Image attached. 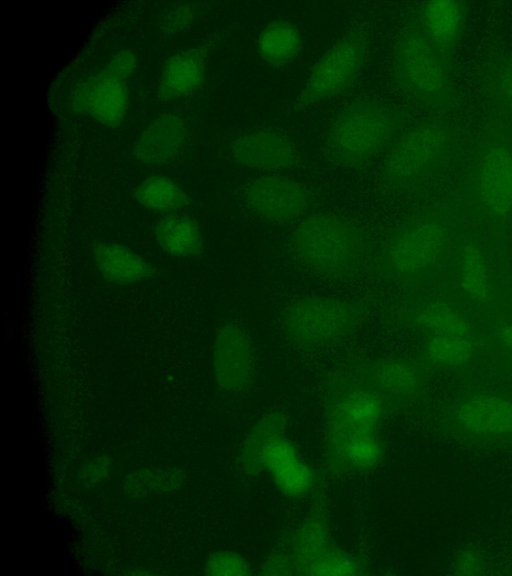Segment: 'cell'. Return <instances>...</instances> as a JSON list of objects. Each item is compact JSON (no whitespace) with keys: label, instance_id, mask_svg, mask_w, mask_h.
<instances>
[{"label":"cell","instance_id":"cell-1","mask_svg":"<svg viewBox=\"0 0 512 576\" xmlns=\"http://www.w3.org/2000/svg\"><path fill=\"white\" fill-rule=\"evenodd\" d=\"M290 249L304 268L330 280L354 277L371 255L364 230L344 217L329 213L302 219L292 231Z\"/></svg>","mask_w":512,"mask_h":576},{"label":"cell","instance_id":"cell-2","mask_svg":"<svg viewBox=\"0 0 512 576\" xmlns=\"http://www.w3.org/2000/svg\"><path fill=\"white\" fill-rule=\"evenodd\" d=\"M365 317V307L355 301L306 295L293 299L283 308L280 325L288 340L296 346L319 349L353 335Z\"/></svg>","mask_w":512,"mask_h":576},{"label":"cell","instance_id":"cell-3","mask_svg":"<svg viewBox=\"0 0 512 576\" xmlns=\"http://www.w3.org/2000/svg\"><path fill=\"white\" fill-rule=\"evenodd\" d=\"M396 118L373 102L350 105L333 120L327 134L330 157L342 166H357L375 157L395 132Z\"/></svg>","mask_w":512,"mask_h":576},{"label":"cell","instance_id":"cell-4","mask_svg":"<svg viewBox=\"0 0 512 576\" xmlns=\"http://www.w3.org/2000/svg\"><path fill=\"white\" fill-rule=\"evenodd\" d=\"M445 227L424 220L392 232L374 254V268L381 279L404 281L423 273L442 253L446 244Z\"/></svg>","mask_w":512,"mask_h":576},{"label":"cell","instance_id":"cell-5","mask_svg":"<svg viewBox=\"0 0 512 576\" xmlns=\"http://www.w3.org/2000/svg\"><path fill=\"white\" fill-rule=\"evenodd\" d=\"M326 395V439L374 432L389 407L351 366L331 378Z\"/></svg>","mask_w":512,"mask_h":576},{"label":"cell","instance_id":"cell-6","mask_svg":"<svg viewBox=\"0 0 512 576\" xmlns=\"http://www.w3.org/2000/svg\"><path fill=\"white\" fill-rule=\"evenodd\" d=\"M367 48L366 37L358 31L337 40L312 68L300 94V104L320 103L347 89L364 65Z\"/></svg>","mask_w":512,"mask_h":576},{"label":"cell","instance_id":"cell-7","mask_svg":"<svg viewBox=\"0 0 512 576\" xmlns=\"http://www.w3.org/2000/svg\"><path fill=\"white\" fill-rule=\"evenodd\" d=\"M394 73L398 83L414 95L429 99L445 84V72L429 39L418 29L406 30L394 52Z\"/></svg>","mask_w":512,"mask_h":576},{"label":"cell","instance_id":"cell-8","mask_svg":"<svg viewBox=\"0 0 512 576\" xmlns=\"http://www.w3.org/2000/svg\"><path fill=\"white\" fill-rule=\"evenodd\" d=\"M446 141L437 126H419L401 137L388 151L382 163V176L395 186L418 178L438 156Z\"/></svg>","mask_w":512,"mask_h":576},{"label":"cell","instance_id":"cell-9","mask_svg":"<svg viewBox=\"0 0 512 576\" xmlns=\"http://www.w3.org/2000/svg\"><path fill=\"white\" fill-rule=\"evenodd\" d=\"M69 103L73 112L116 128L123 122L129 106L127 81L102 68L74 87Z\"/></svg>","mask_w":512,"mask_h":576},{"label":"cell","instance_id":"cell-10","mask_svg":"<svg viewBox=\"0 0 512 576\" xmlns=\"http://www.w3.org/2000/svg\"><path fill=\"white\" fill-rule=\"evenodd\" d=\"M244 199L254 214L275 223L299 218L311 203L309 192L302 184L274 175L251 181L245 188Z\"/></svg>","mask_w":512,"mask_h":576},{"label":"cell","instance_id":"cell-11","mask_svg":"<svg viewBox=\"0 0 512 576\" xmlns=\"http://www.w3.org/2000/svg\"><path fill=\"white\" fill-rule=\"evenodd\" d=\"M212 369L216 383L226 392L239 393L251 383L254 352L248 334L238 324L225 323L216 331Z\"/></svg>","mask_w":512,"mask_h":576},{"label":"cell","instance_id":"cell-12","mask_svg":"<svg viewBox=\"0 0 512 576\" xmlns=\"http://www.w3.org/2000/svg\"><path fill=\"white\" fill-rule=\"evenodd\" d=\"M189 135L188 122L181 114H161L138 134L133 144V155L147 166L170 164L186 149Z\"/></svg>","mask_w":512,"mask_h":576},{"label":"cell","instance_id":"cell-13","mask_svg":"<svg viewBox=\"0 0 512 576\" xmlns=\"http://www.w3.org/2000/svg\"><path fill=\"white\" fill-rule=\"evenodd\" d=\"M230 154L242 166L268 171L288 169L298 161L292 143L267 130L251 131L237 137L230 145Z\"/></svg>","mask_w":512,"mask_h":576},{"label":"cell","instance_id":"cell-14","mask_svg":"<svg viewBox=\"0 0 512 576\" xmlns=\"http://www.w3.org/2000/svg\"><path fill=\"white\" fill-rule=\"evenodd\" d=\"M390 406L411 397L420 385L416 368L396 357H378L351 366Z\"/></svg>","mask_w":512,"mask_h":576},{"label":"cell","instance_id":"cell-15","mask_svg":"<svg viewBox=\"0 0 512 576\" xmlns=\"http://www.w3.org/2000/svg\"><path fill=\"white\" fill-rule=\"evenodd\" d=\"M207 52L204 47H189L172 54L161 68L157 94L173 101L195 93L206 75Z\"/></svg>","mask_w":512,"mask_h":576},{"label":"cell","instance_id":"cell-16","mask_svg":"<svg viewBox=\"0 0 512 576\" xmlns=\"http://www.w3.org/2000/svg\"><path fill=\"white\" fill-rule=\"evenodd\" d=\"M479 194L484 207L495 217H506L512 210V156L501 145L484 155L479 174Z\"/></svg>","mask_w":512,"mask_h":576},{"label":"cell","instance_id":"cell-17","mask_svg":"<svg viewBox=\"0 0 512 576\" xmlns=\"http://www.w3.org/2000/svg\"><path fill=\"white\" fill-rule=\"evenodd\" d=\"M326 440L327 463L335 473L371 470L380 463L384 454L383 444L375 431Z\"/></svg>","mask_w":512,"mask_h":576},{"label":"cell","instance_id":"cell-18","mask_svg":"<svg viewBox=\"0 0 512 576\" xmlns=\"http://www.w3.org/2000/svg\"><path fill=\"white\" fill-rule=\"evenodd\" d=\"M92 254L102 277L114 284L142 282L155 273L150 262L117 243L100 242L94 246Z\"/></svg>","mask_w":512,"mask_h":576},{"label":"cell","instance_id":"cell-19","mask_svg":"<svg viewBox=\"0 0 512 576\" xmlns=\"http://www.w3.org/2000/svg\"><path fill=\"white\" fill-rule=\"evenodd\" d=\"M457 419L465 429L475 433H509L512 431V402L498 396H474L459 406Z\"/></svg>","mask_w":512,"mask_h":576},{"label":"cell","instance_id":"cell-20","mask_svg":"<svg viewBox=\"0 0 512 576\" xmlns=\"http://www.w3.org/2000/svg\"><path fill=\"white\" fill-rule=\"evenodd\" d=\"M330 535L322 503H317L299 526L292 545L291 556L299 574L331 550Z\"/></svg>","mask_w":512,"mask_h":576},{"label":"cell","instance_id":"cell-21","mask_svg":"<svg viewBox=\"0 0 512 576\" xmlns=\"http://www.w3.org/2000/svg\"><path fill=\"white\" fill-rule=\"evenodd\" d=\"M159 246L175 257H194L203 248V235L197 221L184 213L174 212L160 218L154 228Z\"/></svg>","mask_w":512,"mask_h":576},{"label":"cell","instance_id":"cell-22","mask_svg":"<svg viewBox=\"0 0 512 576\" xmlns=\"http://www.w3.org/2000/svg\"><path fill=\"white\" fill-rule=\"evenodd\" d=\"M134 194L143 207L165 214L179 212L190 201L185 190L172 178L164 175H152L143 179Z\"/></svg>","mask_w":512,"mask_h":576},{"label":"cell","instance_id":"cell-23","mask_svg":"<svg viewBox=\"0 0 512 576\" xmlns=\"http://www.w3.org/2000/svg\"><path fill=\"white\" fill-rule=\"evenodd\" d=\"M288 418L284 411L274 410L259 419L248 433L241 450V464L246 472H261L260 457L265 447L284 435Z\"/></svg>","mask_w":512,"mask_h":576},{"label":"cell","instance_id":"cell-24","mask_svg":"<svg viewBox=\"0 0 512 576\" xmlns=\"http://www.w3.org/2000/svg\"><path fill=\"white\" fill-rule=\"evenodd\" d=\"M260 56L271 65H284L300 51L301 36L297 28L286 21L267 25L257 41Z\"/></svg>","mask_w":512,"mask_h":576},{"label":"cell","instance_id":"cell-25","mask_svg":"<svg viewBox=\"0 0 512 576\" xmlns=\"http://www.w3.org/2000/svg\"><path fill=\"white\" fill-rule=\"evenodd\" d=\"M423 18L431 40L437 47L448 49L460 28L461 6L456 1H431L424 7Z\"/></svg>","mask_w":512,"mask_h":576},{"label":"cell","instance_id":"cell-26","mask_svg":"<svg viewBox=\"0 0 512 576\" xmlns=\"http://www.w3.org/2000/svg\"><path fill=\"white\" fill-rule=\"evenodd\" d=\"M412 321L434 334L469 337L470 325L456 309L442 304H427L412 315Z\"/></svg>","mask_w":512,"mask_h":576},{"label":"cell","instance_id":"cell-27","mask_svg":"<svg viewBox=\"0 0 512 576\" xmlns=\"http://www.w3.org/2000/svg\"><path fill=\"white\" fill-rule=\"evenodd\" d=\"M461 286L468 297L477 302H487L491 285L481 250L474 244L466 245L460 261Z\"/></svg>","mask_w":512,"mask_h":576},{"label":"cell","instance_id":"cell-28","mask_svg":"<svg viewBox=\"0 0 512 576\" xmlns=\"http://www.w3.org/2000/svg\"><path fill=\"white\" fill-rule=\"evenodd\" d=\"M183 478L182 472L176 469H143L130 473L124 481V487L128 494L142 497L155 492L177 489L182 484Z\"/></svg>","mask_w":512,"mask_h":576},{"label":"cell","instance_id":"cell-29","mask_svg":"<svg viewBox=\"0 0 512 576\" xmlns=\"http://www.w3.org/2000/svg\"><path fill=\"white\" fill-rule=\"evenodd\" d=\"M430 360L443 365H461L472 357L474 347L469 337L434 334L426 343Z\"/></svg>","mask_w":512,"mask_h":576},{"label":"cell","instance_id":"cell-30","mask_svg":"<svg viewBox=\"0 0 512 576\" xmlns=\"http://www.w3.org/2000/svg\"><path fill=\"white\" fill-rule=\"evenodd\" d=\"M279 490L288 496H302L314 484L311 468L298 456L269 471Z\"/></svg>","mask_w":512,"mask_h":576},{"label":"cell","instance_id":"cell-31","mask_svg":"<svg viewBox=\"0 0 512 576\" xmlns=\"http://www.w3.org/2000/svg\"><path fill=\"white\" fill-rule=\"evenodd\" d=\"M363 573V566L351 556L333 548L315 562L308 575L351 576Z\"/></svg>","mask_w":512,"mask_h":576},{"label":"cell","instance_id":"cell-32","mask_svg":"<svg viewBox=\"0 0 512 576\" xmlns=\"http://www.w3.org/2000/svg\"><path fill=\"white\" fill-rule=\"evenodd\" d=\"M206 572L215 576H243L250 574V565L240 555L233 552H218L206 563Z\"/></svg>","mask_w":512,"mask_h":576},{"label":"cell","instance_id":"cell-33","mask_svg":"<svg viewBox=\"0 0 512 576\" xmlns=\"http://www.w3.org/2000/svg\"><path fill=\"white\" fill-rule=\"evenodd\" d=\"M197 6L194 2H178L165 14L162 23V33L168 36L176 35L185 30L194 21Z\"/></svg>","mask_w":512,"mask_h":576},{"label":"cell","instance_id":"cell-34","mask_svg":"<svg viewBox=\"0 0 512 576\" xmlns=\"http://www.w3.org/2000/svg\"><path fill=\"white\" fill-rule=\"evenodd\" d=\"M298 456L292 442L284 435L272 440L263 450L260 457L261 471H270L276 466Z\"/></svg>","mask_w":512,"mask_h":576},{"label":"cell","instance_id":"cell-35","mask_svg":"<svg viewBox=\"0 0 512 576\" xmlns=\"http://www.w3.org/2000/svg\"><path fill=\"white\" fill-rule=\"evenodd\" d=\"M137 66V55L130 49H122L114 53L103 68L112 75L128 81L136 72Z\"/></svg>","mask_w":512,"mask_h":576},{"label":"cell","instance_id":"cell-36","mask_svg":"<svg viewBox=\"0 0 512 576\" xmlns=\"http://www.w3.org/2000/svg\"><path fill=\"white\" fill-rule=\"evenodd\" d=\"M263 575L299 574L297 565L291 554H276L268 559L260 572Z\"/></svg>","mask_w":512,"mask_h":576},{"label":"cell","instance_id":"cell-37","mask_svg":"<svg viewBox=\"0 0 512 576\" xmlns=\"http://www.w3.org/2000/svg\"><path fill=\"white\" fill-rule=\"evenodd\" d=\"M111 471V463L107 458L98 457L84 465L81 476L90 484L99 483L105 480Z\"/></svg>","mask_w":512,"mask_h":576},{"label":"cell","instance_id":"cell-38","mask_svg":"<svg viewBox=\"0 0 512 576\" xmlns=\"http://www.w3.org/2000/svg\"><path fill=\"white\" fill-rule=\"evenodd\" d=\"M456 569L461 574H475L481 569L480 557L473 551H467L458 558Z\"/></svg>","mask_w":512,"mask_h":576},{"label":"cell","instance_id":"cell-39","mask_svg":"<svg viewBox=\"0 0 512 576\" xmlns=\"http://www.w3.org/2000/svg\"><path fill=\"white\" fill-rule=\"evenodd\" d=\"M498 335L500 339L512 349V324H504L499 327Z\"/></svg>","mask_w":512,"mask_h":576},{"label":"cell","instance_id":"cell-40","mask_svg":"<svg viewBox=\"0 0 512 576\" xmlns=\"http://www.w3.org/2000/svg\"><path fill=\"white\" fill-rule=\"evenodd\" d=\"M502 87L507 97L512 102V68L507 70L502 78Z\"/></svg>","mask_w":512,"mask_h":576}]
</instances>
